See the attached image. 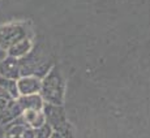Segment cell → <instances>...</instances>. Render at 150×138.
Listing matches in <instances>:
<instances>
[{
	"label": "cell",
	"mask_w": 150,
	"mask_h": 138,
	"mask_svg": "<svg viewBox=\"0 0 150 138\" xmlns=\"http://www.w3.org/2000/svg\"><path fill=\"white\" fill-rule=\"evenodd\" d=\"M64 91L65 82L62 76V72L59 70L57 67H52L48 70V73L42 78L39 95L42 96L45 103L63 106V103H64Z\"/></svg>",
	"instance_id": "obj_1"
},
{
	"label": "cell",
	"mask_w": 150,
	"mask_h": 138,
	"mask_svg": "<svg viewBox=\"0 0 150 138\" xmlns=\"http://www.w3.org/2000/svg\"><path fill=\"white\" fill-rule=\"evenodd\" d=\"M29 37V29L21 22H9L0 26V50L7 51L16 42Z\"/></svg>",
	"instance_id": "obj_2"
},
{
	"label": "cell",
	"mask_w": 150,
	"mask_h": 138,
	"mask_svg": "<svg viewBox=\"0 0 150 138\" xmlns=\"http://www.w3.org/2000/svg\"><path fill=\"white\" fill-rule=\"evenodd\" d=\"M42 111H43V115H45L46 123L54 129V132L62 133L65 128L69 126L67 123V117H65V112L63 106L45 103Z\"/></svg>",
	"instance_id": "obj_3"
},
{
	"label": "cell",
	"mask_w": 150,
	"mask_h": 138,
	"mask_svg": "<svg viewBox=\"0 0 150 138\" xmlns=\"http://www.w3.org/2000/svg\"><path fill=\"white\" fill-rule=\"evenodd\" d=\"M16 83L20 96L33 95V94H39L42 86V80L35 76H21L16 81Z\"/></svg>",
	"instance_id": "obj_4"
},
{
	"label": "cell",
	"mask_w": 150,
	"mask_h": 138,
	"mask_svg": "<svg viewBox=\"0 0 150 138\" xmlns=\"http://www.w3.org/2000/svg\"><path fill=\"white\" fill-rule=\"evenodd\" d=\"M0 77L8 80H18L21 77L20 73V60L14 57L7 56L0 61Z\"/></svg>",
	"instance_id": "obj_5"
},
{
	"label": "cell",
	"mask_w": 150,
	"mask_h": 138,
	"mask_svg": "<svg viewBox=\"0 0 150 138\" xmlns=\"http://www.w3.org/2000/svg\"><path fill=\"white\" fill-rule=\"evenodd\" d=\"M33 50V42H31L30 37L21 39V41L16 42L13 46H11L7 50V56L14 57V59H22L28 55L30 51Z\"/></svg>",
	"instance_id": "obj_6"
},
{
	"label": "cell",
	"mask_w": 150,
	"mask_h": 138,
	"mask_svg": "<svg viewBox=\"0 0 150 138\" xmlns=\"http://www.w3.org/2000/svg\"><path fill=\"white\" fill-rule=\"evenodd\" d=\"M20 117H21V120L24 121L25 125L33 129L39 128V126L46 123L45 115H43L42 110H25Z\"/></svg>",
	"instance_id": "obj_7"
},
{
	"label": "cell",
	"mask_w": 150,
	"mask_h": 138,
	"mask_svg": "<svg viewBox=\"0 0 150 138\" xmlns=\"http://www.w3.org/2000/svg\"><path fill=\"white\" fill-rule=\"evenodd\" d=\"M17 102L21 106L22 110H42L43 102L42 96L39 94H33V95H21L17 98Z\"/></svg>",
	"instance_id": "obj_8"
},
{
	"label": "cell",
	"mask_w": 150,
	"mask_h": 138,
	"mask_svg": "<svg viewBox=\"0 0 150 138\" xmlns=\"http://www.w3.org/2000/svg\"><path fill=\"white\" fill-rule=\"evenodd\" d=\"M17 80H8V78H3L0 77V86L7 91L12 98L17 99L20 96L18 94V90H17V83H16Z\"/></svg>",
	"instance_id": "obj_9"
},
{
	"label": "cell",
	"mask_w": 150,
	"mask_h": 138,
	"mask_svg": "<svg viewBox=\"0 0 150 138\" xmlns=\"http://www.w3.org/2000/svg\"><path fill=\"white\" fill-rule=\"evenodd\" d=\"M54 133V129L51 128L47 123H45L43 125H41L39 128L34 129V134H35V138H51Z\"/></svg>",
	"instance_id": "obj_10"
},
{
	"label": "cell",
	"mask_w": 150,
	"mask_h": 138,
	"mask_svg": "<svg viewBox=\"0 0 150 138\" xmlns=\"http://www.w3.org/2000/svg\"><path fill=\"white\" fill-rule=\"evenodd\" d=\"M22 138H35V134H34V129L33 128H28L24 130L22 133Z\"/></svg>",
	"instance_id": "obj_11"
},
{
	"label": "cell",
	"mask_w": 150,
	"mask_h": 138,
	"mask_svg": "<svg viewBox=\"0 0 150 138\" xmlns=\"http://www.w3.org/2000/svg\"><path fill=\"white\" fill-rule=\"evenodd\" d=\"M51 138H63V137L60 136V134L57 133V132H54V133H52V136H51Z\"/></svg>",
	"instance_id": "obj_12"
},
{
	"label": "cell",
	"mask_w": 150,
	"mask_h": 138,
	"mask_svg": "<svg viewBox=\"0 0 150 138\" xmlns=\"http://www.w3.org/2000/svg\"><path fill=\"white\" fill-rule=\"evenodd\" d=\"M5 138H22V136H9V134H7Z\"/></svg>",
	"instance_id": "obj_13"
}]
</instances>
